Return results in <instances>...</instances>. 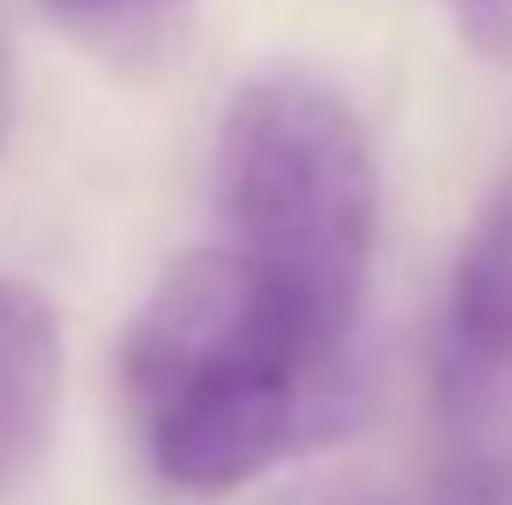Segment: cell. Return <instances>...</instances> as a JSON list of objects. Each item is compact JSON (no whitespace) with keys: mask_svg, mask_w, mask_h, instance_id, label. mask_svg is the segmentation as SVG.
Segmentation results:
<instances>
[{"mask_svg":"<svg viewBox=\"0 0 512 505\" xmlns=\"http://www.w3.org/2000/svg\"><path fill=\"white\" fill-rule=\"evenodd\" d=\"M132 429L173 492L215 499L360 416V339L305 319L229 243L167 263L125 333Z\"/></svg>","mask_w":512,"mask_h":505,"instance_id":"6da1fadb","label":"cell"},{"mask_svg":"<svg viewBox=\"0 0 512 505\" xmlns=\"http://www.w3.org/2000/svg\"><path fill=\"white\" fill-rule=\"evenodd\" d=\"M215 201L229 250L250 256L305 319L360 339L381 173L340 90L305 70H270L236 90L215 146Z\"/></svg>","mask_w":512,"mask_h":505,"instance_id":"7a4b0ae2","label":"cell"},{"mask_svg":"<svg viewBox=\"0 0 512 505\" xmlns=\"http://www.w3.org/2000/svg\"><path fill=\"white\" fill-rule=\"evenodd\" d=\"M436 402L471 436L512 416V180L492 187L436 312Z\"/></svg>","mask_w":512,"mask_h":505,"instance_id":"3957f363","label":"cell"},{"mask_svg":"<svg viewBox=\"0 0 512 505\" xmlns=\"http://www.w3.org/2000/svg\"><path fill=\"white\" fill-rule=\"evenodd\" d=\"M56 402H63V326L35 284L0 277V492L35 471Z\"/></svg>","mask_w":512,"mask_h":505,"instance_id":"277c9868","label":"cell"},{"mask_svg":"<svg viewBox=\"0 0 512 505\" xmlns=\"http://www.w3.org/2000/svg\"><path fill=\"white\" fill-rule=\"evenodd\" d=\"M416 505H512V450H464Z\"/></svg>","mask_w":512,"mask_h":505,"instance_id":"5b68a950","label":"cell"},{"mask_svg":"<svg viewBox=\"0 0 512 505\" xmlns=\"http://www.w3.org/2000/svg\"><path fill=\"white\" fill-rule=\"evenodd\" d=\"M450 28L464 35L471 56L485 63H512V0H443Z\"/></svg>","mask_w":512,"mask_h":505,"instance_id":"8992f818","label":"cell"},{"mask_svg":"<svg viewBox=\"0 0 512 505\" xmlns=\"http://www.w3.org/2000/svg\"><path fill=\"white\" fill-rule=\"evenodd\" d=\"M263 505H381L367 485H291V492H270Z\"/></svg>","mask_w":512,"mask_h":505,"instance_id":"52a82bcc","label":"cell"},{"mask_svg":"<svg viewBox=\"0 0 512 505\" xmlns=\"http://www.w3.org/2000/svg\"><path fill=\"white\" fill-rule=\"evenodd\" d=\"M56 14H77V21H97V14H125V7H146V0H49Z\"/></svg>","mask_w":512,"mask_h":505,"instance_id":"ba28073f","label":"cell"},{"mask_svg":"<svg viewBox=\"0 0 512 505\" xmlns=\"http://www.w3.org/2000/svg\"><path fill=\"white\" fill-rule=\"evenodd\" d=\"M7 104H14V84H7V49H0V146H7Z\"/></svg>","mask_w":512,"mask_h":505,"instance_id":"9c48e42d","label":"cell"}]
</instances>
